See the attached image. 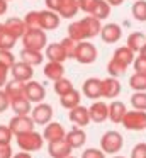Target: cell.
Segmentation results:
<instances>
[{
	"instance_id": "6da1fadb",
	"label": "cell",
	"mask_w": 146,
	"mask_h": 158,
	"mask_svg": "<svg viewBox=\"0 0 146 158\" xmlns=\"http://www.w3.org/2000/svg\"><path fill=\"white\" fill-rule=\"evenodd\" d=\"M124 146V138L117 131H107L100 138V150L105 155H117Z\"/></svg>"
},
{
	"instance_id": "7a4b0ae2",
	"label": "cell",
	"mask_w": 146,
	"mask_h": 158,
	"mask_svg": "<svg viewBox=\"0 0 146 158\" xmlns=\"http://www.w3.org/2000/svg\"><path fill=\"white\" fill-rule=\"evenodd\" d=\"M17 146L20 148L26 153H32V151H39L44 144V138L43 134H39L37 131H31V133L20 134V136H15Z\"/></svg>"
},
{
	"instance_id": "3957f363",
	"label": "cell",
	"mask_w": 146,
	"mask_h": 158,
	"mask_svg": "<svg viewBox=\"0 0 146 158\" xmlns=\"http://www.w3.org/2000/svg\"><path fill=\"white\" fill-rule=\"evenodd\" d=\"M22 44L26 49H32V51H43L48 46V36L43 29H36V31H26L22 36Z\"/></svg>"
},
{
	"instance_id": "277c9868",
	"label": "cell",
	"mask_w": 146,
	"mask_h": 158,
	"mask_svg": "<svg viewBox=\"0 0 146 158\" xmlns=\"http://www.w3.org/2000/svg\"><path fill=\"white\" fill-rule=\"evenodd\" d=\"M121 124L127 131L146 129V112H143V110H127Z\"/></svg>"
},
{
	"instance_id": "5b68a950",
	"label": "cell",
	"mask_w": 146,
	"mask_h": 158,
	"mask_svg": "<svg viewBox=\"0 0 146 158\" xmlns=\"http://www.w3.org/2000/svg\"><path fill=\"white\" fill-rule=\"evenodd\" d=\"M34 121L31 116H14L9 121V129L12 131L14 136H20V134H26L34 131Z\"/></svg>"
},
{
	"instance_id": "8992f818",
	"label": "cell",
	"mask_w": 146,
	"mask_h": 158,
	"mask_svg": "<svg viewBox=\"0 0 146 158\" xmlns=\"http://www.w3.org/2000/svg\"><path fill=\"white\" fill-rule=\"evenodd\" d=\"M75 60H77L78 63H81V65H90V63H94L95 60H97V48L88 41L78 43Z\"/></svg>"
},
{
	"instance_id": "52a82bcc",
	"label": "cell",
	"mask_w": 146,
	"mask_h": 158,
	"mask_svg": "<svg viewBox=\"0 0 146 158\" xmlns=\"http://www.w3.org/2000/svg\"><path fill=\"white\" fill-rule=\"evenodd\" d=\"M24 95L29 100L31 104H41L46 99V89H44L43 83L36 82V80H31L26 83V90H24Z\"/></svg>"
},
{
	"instance_id": "ba28073f",
	"label": "cell",
	"mask_w": 146,
	"mask_h": 158,
	"mask_svg": "<svg viewBox=\"0 0 146 158\" xmlns=\"http://www.w3.org/2000/svg\"><path fill=\"white\" fill-rule=\"evenodd\" d=\"M31 117H32L34 124L46 126V124L51 123V119H53V107L46 102L36 104V107H32V110H31Z\"/></svg>"
},
{
	"instance_id": "9c48e42d",
	"label": "cell",
	"mask_w": 146,
	"mask_h": 158,
	"mask_svg": "<svg viewBox=\"0 0 146 158\" xmlns=\"http://www.w3.org/2000/svg\"><path fill=\"white\" fill-rule=\"evenodd\" d=\"M81 94H83L87 99H92L94 102L98 100L102 97V80L95 78V77L87 78L83 82V87H81Z\"/></svg>"
},
{
	"instance_id": "30bf717a",
	"label": "cell",
	"mask_w": 146,
	"mask_h": 158,
	"mask_svg": "<svg viewBox=\"0 0 146 158\" xmlns=\"http://www.w3.org/2000/svg\"><path fill=\"white\" fill-rule=\"evenodd\" d=\"M10 73H12V80H17V82H22V83L31 82L32 77H34L32 66L26 65V63H22V61L14 63V66L10 68Z\"/></svg>"
},
{
	"instance_id": "8fae6325",
	"label": "cell",
	"mask_w": 146,
	"mask_h": 158,
	"mask_svg": "<svg viewBox=\"0 0 146 158\" xmlns=\"http://www.w3.org/2000/svg\"><path fill=\"white\" fill-rule=\"evenodd\" d=\"M65 136H66V131H65L63 124H60V123H54V121H51V123H48L46 126H44L43 138L48 141V143H53V141L65 139Z\"/></svg>"
},
{
	"instance_id": "7c38bea8",
	"label": "cell",
	"mask_w": 146,
	"mask_h": 158,
	"mask_svg": "<svg viewBox=\"0 0 146 158\" xmlns=\"http://www.w3.org/2000/svg\"><path fill=\"white\" fill-rule=\"evenodd\" d=\"M88 116H90V121H94L97 124L104 123V121L109 119V106L102 100H95L88 107Z\"/></svg>"
},
{
	"instance_id": "4fadbf2b",
	"label": "cell",
	"mask_w": 146,
	"mask_h": 158,
	"mask_svg": "<svg viewBox=\"0 0 146 158\" xmlns=\"http://www.w3.org/2000/svg\"><path fill=\"white\" fill-rule=\"evenodd\" d=\"M102 38V41L107 43V44H114V43H117L119 39H121L122 36V27L119 24H114V22H111V24H105L102 26L100 29V34H98Z\"/></svg>"
},
{
	"instance_id": "5bb4252c",
	"label": "cell",
	"mask_w": 146,
	"mask_h": 158,
	"mask_svg": "<svg viewBox=\"0 0 146 158\" xmlns=\"http://www.w3.org/2000/svg\"><path fill=\"white\" fill-rule=\"evenodd\" d=\"M3 31L9 32L10 36H14L15 39H22V36L26 34V24H24L22 19L19 17H9L3 22Z\"/></svg>"
},
{
	"instance_id": "9a60e30c",
	"label": "cell",
	"mask_w": 146,
	"mask_h": 158,
	"mask_svg": "<svg viewBox=\"0 0 146 158\" xmlns=\"http://www.w3.org/2000/svg\"><path fill=\"white\" fill-rule=\"evenodd\" d=\"M39 19H41V29L44 32L46 31H54V29L60 27L61 17L53 10H39Z\"/></svg>"
},
{
	"instance_id": "2e32d148",
	"label": "cell",
	"mask_w": 146,
	"mask_h": 158,
	"mask_svg": "<svg viewBox=\"0 0 146 158\" xmlns=\"http://www.w3.org/2000/svg\"><path fill=\"white\" fill-rule=\"evenodd\" d=\"M71 151H73L71 146L65 139L48 143V153H49L51 158H68L71 156Z\"/></svg>"
},
{
	"instance_id": "e0dca14e",
	"label": "cell",
	"mask_w": 146,
	"mask_h": 158,
	"mask_svg": "<svg viewBox=\"0 0 146 158\" xmlns=\"http://www.w3.org/2000/svg\"><path fill=\"white\" fill-rule=\"evenodd\" d=\"M65 141L71 146V150H78V148H83L85 143H87V134L81 127L75 126L73 129H70L65 136Z\"/></svg>"
},
{
	"instance_id": "ac0fdd59",
	"label": "cell",
	"mask_w": 146,
	"mask_h": 158,
	"mask_svg": "<svg viewBox=\"0 0 146 158\" xmlns=\"http://www.w3.org/2000/svg\"><path fill=\"white\" fill-rule=\"evenodd\" d=\"M68 117H70V121L75 124L77 127H85L90 124V116H88V107H83L80 104L78 107H75V109L70 110V114H68Z\"/></svg>"
},
{
	"instance_id": "d6986e66",
	"label": "cell",
	"mask_w": 146,
	"mask_h": 158,
	"mask_svg": "<svg viewBox=\"0 0 146 158\" xmlns=\"http://www.w3.org/2000/svg\"><path fill=\"white\" fill-rule=\"evenodd\" d=\"M78 14L77 0H58V15L61 19H73Z\"/></svg>"
},
{
	"instance_id": "ffe728a7",
	"label": "cell",
	"mask_w": 146,
	"mask_h": 158,
	"mask_svg": "<svg viewBox=\"0 0 146 158\" xmlns=\"http://www.w3.org/2000/svg\"><path fill=\"white\" fill-rule=\"evenodd\" d=\"M126 112H127L126 104L121 102V100H112V102L109 104V119L114 124H121L122 119H124V116H126Z\"/></svg>"
},
{
	"instance_id": "44dd1931",
	"label": "cell",
	"mask_w": 146,
	"mask_h": 158,
	"mask_svg": "<svg viewBox=\"0 0 146 158\" xmlns=\"http://www.w3.org/2000/svg\"><path fill=\"white\" fill-rule=\"evenodd\" d=\"M121 94V83L117 78H104L102 80V97H107V99H115V97Z\"/></svg>"
},
{
	"instance_id": "7402d4cb",
	"label": "cell",
	"mask_w": 146,
	"mask_h": 158,
	"mask_svg": "<svg viewBox=\"0 0 146 158\" xmlns=\"http://www.w3.org/2000/svg\"><path fill=\"white\" fill-rule=\"evenodd\" d=\"M81 24L85 27V34H87V39H92V38H97L100 34V29H102V22L98 19L92 17V15H85L81 19Z\"/></svg>"
},
{
	"instance_id": "603a6c76",
	"label": "cell",
	"mask_w": 146,
	"mask_h": 158,
	"mask_svg": "<svg viewBox=\"0 0 146 158\" xmlns=\"http://www.w3.org/2000/svg\"><path fill=\"white\" fill-rule=\"evenodd\" d=\"M19 56H20V61L29 65V66H32V68L44 61V55L41 51H32V49H26V48L20 49Z\"/></svg>"
},
{
	"instance_id": "cb8c5ba5",
	"label": "cell",
	"mask_w": 146,
	"mask_h": 158,
	"mask_svg": "<svg viewBox=\"0 0 146 158\" xmlns=\"http://www.w3.org/2000/svg\"><path fill=\"white\" fill-rule=\"evenodd\" d=\"M44 77L51 82H56V80L63 78L65 77V66L63 63H54V61H48L44 65Z\"/></svg>"
},
{
	"instance_id": "d4e9b609",
	"label": "cell",
	"mask_w": 146,
	"mask_h": 158,
	"mask_svg": "<svg viewBox=\"0 0 146 158\" xmlns=\"http://www.w3.org/2000/svg\"><path fill=\"white\" fill-rule=\"evenodd\" d=\"M24 90H26V83L17 82V80H10V82L5 83V89H3V92L7 94L9 100L12 102V100H15V99L26 97V95H24Z\"/></svg>"
},
{
	"instance_id": "484cf974",
	"label": "cell",
	"mask_w": 146,
	"mask_h": 158,
	"mask_svg": "<svg viewBox=\"0 0 146 158\" xmlns=\"http://www.w3.org/2000/svg\"><path fill=\"white\" fill-rule=\"evenodd\" d=\"M44 58H48L49 61H54V63H63L66 60V55H65L60 43H51V44L46 46V55H44Z\"/></svg>"
},
{
	"instance_id": "4316f807",
	"label": "cell",
	"mask_w": 146,
	"mask_h": 158,
	"mask_svg": "<svg viewBox=\"0 0 146 158\" xmlns=\"http://www.w3.org/2000/svg\"><path fill=\"white\" fill-rule=\"evenodd\" d=\"M68 38L73 39L75 43L87 41V34H85V27H83V24H81V19L71 22V24L68 26Z\"/></svg>"
},
{
	"instance_id": "83f0119b",
	"label": "cell",
	"mask_w": 146,
	"mask_h": 158,
	"mask_svg": "<svg viewBox=\"0 0 146 158\" xmlns=\"http://www.w3.org/2000/svg\"><path fill=\"white\" fill-rule=\"evenodd\" d=\"M144 44H146V36L143 34V32L136 31V32H131V34L127 36V43H126V46H127L132 53H139Z\"/></svg>"
},
{
	"instance_id": "f1b7e54d",
	"label": "cell",
	"mask_w": 146,
	"mask_h": 158,
	"mask_svg": "<svg viewBox=\"0 0 146 158\" xmlns=\"http://www.w3.org/2000/svg\"><path fill=\"white\" fill-rule=\"evenodd\" d=\"M80 92L78 90H71V92H68V94H65L63 97H60V104H61V107L63 109H66V110H71V109H75V107H78L80 106Z\"/></svg>"
},
{
	"instance_id": "f546056e",
	"label": "cell",
	"mask_w": 146,
	"mask_h": 158,
	"mask_svg": "<svg viewBox=\"0 0 146 158\" xmlns=\"http://www.w3.org/2000/svg\"><path fill=\"white\" fill-rule=\"evenodd\" d=\"M10 107H12V110L15 112V116H29L31 110H32V106H31V102L26 97L12 100V102H10Z\"/></svg>"
},
{
	"instance_id": "4dcf8cb0",
	"label": "cell",
	"mask_w": 146,
	"mask_h": 158,
	"mask_svg": "<svg viewBox=\"0 0 146 158\" xmlns=\"http://www.w3.org/2000/svg\"><path fill=\"white\" fill-rule=\"evenodd\" d=\"M112 58L117 60V61H121L122 65L129 66V65L134 63V53H132L127 46H121V48H117L114 51V56H112Z\"/></svg>"
},
{
	"instance_id": "1f68e13d",
	"label": "cell",
	"mask_w": 146,
	"mask_h": 158,
	"mask_svg": "<svg viewBox=\"0 0 146 158\" xmlns=\"http://www.w3.org/2000/svg\"><path fill=\"white\" fill-rule=\"evenodd\" d=\"M90 15L95 19H98V21H104V19H107L109 15H111V5H109L105 0H97Z\"/></svg>"
},
{
	"instance_id": "d6a6232c",
	"label": "cell",
	"mask_w": 146,
	"mask_h": 158,
	"mask_svg": "<svg viewBox=\"0 0 146 158\" xmlns=\"http://www.w3.org/2000/svg\"><path fill=\"white\" fill-rule=\"evenodd\" d=\"M24 24H26L27 31H36L41 29V19H39V10H31L26 14V17L22 19Z\"/></svg>"
},
{
	"instance_id": "836d02e7",
	"label": "cell",
	"mask_w": 146,
	"mask_h": 158,
	"mask_svg": "<svg viewBox=\"0 0 146 158\" xmlns=\"http://www.w3.org/2000/svg\"><path fill=\"white\" fill-rule=\"evenodd\" d=\"M53 89H54V94H56V95L63 97L65 94L71 92L75 87H73V83H71V80H68V78H65V77H63V78L53 82Z\"/></svg>"
},
{
	"instance_id": "e575fe53",
	"label": "cell",
	"mask_w": 146,
	"mask_h": 158,
	"mask_svg": "<svg viewBox=\"0 0 146 158\" xmlns=\"http://www.w3.org/2000/svg\"><path fill=\"white\" fill-rule=\"evenodd\" d=\"M131 12L138 22H146V0H136L131 7Z\"/></svg>"
},
{
	"instance_id": "d590c367",
	"label": "cell",
	"mask_w": 146,
	"mask_h": 158,
	"mask_svg": "<svg viewBox=\"0 0 146 158\" xmlns=\"http://www.w3.org/2000/svg\"><path fill=\"white\" fill-rule=\"evenodd\" d=\"M126 70H127V66L122 65L121 61H117V60L112 58L111 61L107 63V73L112 77V78H117V77H122L126 73Z\"/></svg>"
},
{
	"instance_id": "8d00e7d4",
	"label": "cell",
	"mask_w": 146,
	"mask_h": 158,
	"mask_svg": "<svg viewBox=\"0 0 146 158\" xmlns=\"http://www.w3.org/2000/svg\"><path fill=\"white\" fill-rule=\"evenodd\" d=\"M129 87L134 92H146V75L143 73H134L129 78Z\"/></svg>"
},
{
	"instance_id": "74e56055",
	"label": "cell",
	"mask_w": 146,
	"mask_h": 158,
	"mask_svg": "<svg viewBox=\"0 0 146 158\" xmlns=\"http://www.w3.org/2000/svg\"><path fill=\"white\" fill-rule=\"evenodd\" d=\"M131 106L134 110H143L146 112V92H134L131 95Z\"/></svg>"
},
{
	"instance_id": "f35d334b",
	"label": "cell",
	"mask_w": 146,
	"mask_h": 158,
	"mask_svg": "<svg viewBox=\"0 0 146 158\" xmlns=\"http://www.w3.org/2000/svg\"><path fill=\"white\" fill-rule=\"evenodd\" d=\"M60 44H61V48H63L65 55H66V60L75 58V55H77V48H78V43H75L73 39H70L66 36V38L60 43Z\"/></svg>"
},
{
	"instance_id": "ab89813d",
	"label": "cell",
	"mask_w": 146,
	"mask_h": 158,
	"mask_svg": "<svg viewBox=\"0 0 146 158\" xmlns=\"http://www.w3.org/2000/svg\"><path fill=\"white\" fill-rule=\"evenodd\" d=\"M15 43H17V39L14 36H10L9 32H5V31L0 32V49H3V51H12Z\"/></svg>"
},
{
	"instance_id": "60d3db41",
	"label": "cell",
	"mask_w": 146,
	"mask_h": 158,
	"mask_svg": "<svg viewBox=\"0 0 146 158\" xmlns=\"http://www.w3.org/2000/svg\"><path fill=\"white\" fill-rule=\"evenodd\" d=\"M14 63H15V56L12 55V51H3V49H0V65L5 66L7 70H10L14 66Z\"/></svg>"
},
{
	"instance_id": "b9f144b4",
	"label": "cell",
	"mask_w": 146,
	"mask_h": 158,
	"mask_svg": "<svg viewBox=\"0 0 146 158\" xmlns=\"http://www.w3.org/2000/svg\"><path fill=\"white\" fill-rule=\"evenodd\" d=\"M95 2H97V0H77L78 10H81V12L90 15L92 10H94V7H95Z\"/></svg>"
},
{
	"instance_id": "7bdbcfd3",
	"label": "cell",
	"mask_w": 146,
	"mask_h": 158,
	"mask_svg": "<svg viewBox=\"0 0 146 158\" xmlns=\"http://www.w3.org/2000/svg\"><path fill=\"white\" fill-rule=\"evenodd\" d=\"M12 131L9 129V126H3L0 124V144H10L12 141Z\"/></svg>"
},
{
	"instance_id": "ee69618b",
	"label": "cell",
	"mask_w": 146,
	"mask_h": 158,
	"mask_svg": "<svg viewBox=\"0 0 146 158\" xmlns=\"http://www.w3.org/2000/svg\"><path fill=\"white\" fill-rule=\"evenodd\" d=\"M81 158H105V153L100 148H87L81 153Z\"/></svg>"
},
{
	"instance_id": "f6af8a7d",
	"label": "cell",
	"mask_w": 146,
	"mask_h": 158,
	"mask_svg": "<svg viewBox=\"0 0 146 158\" xmlns=\"http://www.w3.org/2000/svg\"><path fill=\"white\" fill-rule=\"evenodd\" d=\"M131 158H146V143H138L131 150Z\"/></svg>"
},
{
	"instance_id": "bcb514c9",
	"label": "cell",
	"mask_w": 146,
	"mask_h": 158,
	"mask_svg": "<svg viewBox=\"0 0 146 158\" xmlns=\"http://www.w3.org/2000/svg\"><path fill=\"white\" fill-rule=\"evenodd\" d=\"M134 73H143V75H146V58H143V56H136L134 58Z\"/></svg>"
},
{
	"instance_id": "7dc6e473",
	"label": "cell",
	"mask_w": 146,
	"mask_h": 158,
	"mask_svg": "<svg viewBox=\"0 0 146 158\" xmlns=\"http://www.w3.org/2000/svg\"><path fill=\"white\" fill-rule=\"evenodd\" d=\"M9 107H10L9 97H7V94L3 92V90H0V112H5Z\"/></svg>"
},
{
	"instance_id": "c3c4849f",
	"label": "cell",
	"mask_w": 146,
	"mask_h": 158,
	"mask_svg": "<svg viewBox=\"0 0 146 158\" xmlns=\"http://www.w3.org/2000/svg\"><path fill=\"white\" fill-rule=\"evenodd\" d=\"M12 146L10 144H0V158H12Z\"/></svg>"
},
{
	"instance_id": "681fc988",
	"label": "cell",
	"mask_w": 146,
	"mask_h": 158,
	"mask_svg": "<svg viewBox=\"0 0 146 158\" xmlns=\"http://www.w3.org/2000/svg\"><path fill=\"white\" fill-rule=\"evenodd\" d=\"M7 77H9V70H7L5 66L0 65V90H2V87H5V83H7Z\"/></svg>"
},
{
	"instance_id": "f907efd6",
	"label": "cell",
	"mask_w": 146,
	"mask_h": 158,
	"mask_svg": "<svg viewBox=\"0 0 146 158\" xmlns=\"http://www.w3.org/2000/svg\"><path fill=\"white\" fill-rule=\"evenodd\" d=\"M44 4H46L48 10H53L58 14V0H44Z\"/></svg>"
},
{
	"instance_id": "816d5d0a",
	"label": "cell",
	"mask_w": 146,
	"mask_h": 158,
	"mask_svg": "<svg viewBox=\"0 0 146 158\" xmlns=\"http://www.w3.org/2000/svg\"><path fill=\"white\" fill-rule=\"evenodd\" d=\"M7 10H9V4L5 0H0V15H5Z\"/></svg>"
},
{
	"instance_id": "f5cc1de1",
	"label": "cell",
	"mask_w": 146,
	"mask_h": 158,
	"mask_svg": "<svg viewBox=\"0 0 146 158\" xmlns=\"http://www.w3.org/2000/svg\"><path fill=\"white\" fill-rule=\"evenodd\" d=\"M111 7H117V5H122L124 4V0H105Z\"/></svg>"
},
{
	"instance_id": "db71d44e",
	"label": "cell",
	"mask_w": 146,
	"mask_h": 158,
	"mask_svg": "<svg viewBox=\"0 0 146 158\" xmlns=\"http://www.w3.org/2000/svg\"><path fill=\"white\" fill-rule=\"evenodd\" d=\"M12 158H32V156H31V153H26V151H19V153H15Z\"/></svg>"
},
{
	"instance_id": "11a10c76",
	"label": "cell",
	"mask_w": 146,
	"mask_h": 158,
	"mask_svg": "<svg viewBox=\"0 0 146 158\" xmlns=\"http://www.w3.org/2000/svg\"><path fill=\"white\" fill-rule=\"evenodd\" d=\"M139 56H143V58H146V44L143 46V49L139 51Z\"/></svg>"
},
{
	"instance_id": "9f6ffc18",
	"label": "cell",
	"mask_w": 146,
	"mask_h": 158,
	"mask_svg": "<svg viewBox=\"0 0 146 158\" xmlns=\"http://www.w3.org/2000/svg\"><path fill=\"white\" fill-rule=\"evenodd\" d=\"M112 158H126V156H121V155H115V156H112Z\"/></svg>"
},
{
	"instance_id": "6f0895ef",
	"label": "cell",
	"mask_w": 146,
	"mask_h": 158,
	"mask_svg": "<svg viewBox=\"0 0 146 158\" xmlns=\"http://www.w3.org/2000/svg\"><path fill=\"white\" fill-rule=\"evenodd\" d=\"M2 31H3V24L0 22V32H2Z\"/></svg>"
},
{
	"instance_id": "680465c9",
	"label": "cell",
	"mask_w": 146,
	"mask_h": 158,
	"mask_svg": "<svg viewBox=\"0 0 146 158\" xmlns=\"http://www.w3.org/2000/svg\"><path fill=\"white\" fill-rule=\"evenodd\" d=\"M68 158H77V156H68Z\"/></svg>"
},
{
	"instance_id": "91938a15",
	"label": "cell",
	"mask_w": 146,
	"mask_h": 158,
	"mask_svg": "<svg viewBox=\"0 0 146 158\" xmlns=\"http://www.w3.org/2000/svg\"><path fill=\"white\" fill-rule=\"evenodd\" d=\"M5 2H9V0H5Z\"/></svg>"
}]
</instances>
